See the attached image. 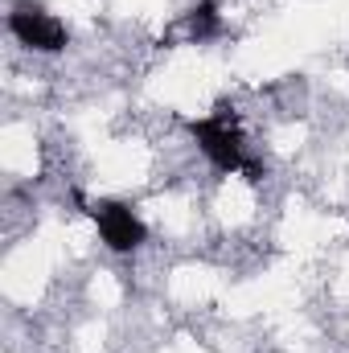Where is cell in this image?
<instances>
[{"label": "cell", "instance_id": "1", "mask_svg": "<svg viewBox=\"0 0 349 353\" xmlns=\"http://www.w3.org/2000/svg\"><path fill=\"white\" fill-rule=\"evenodd\" d=\"M189 136L197 140V152L218 169V173H243L251 185L263 181V165L247 152V136L243 123L230 107H214L210 115L189 123Z\"/></svg>", "mask_w": 349, "mask_h": 353}, {"label": "cell", "instance_id": "2", "mask_svg": "<svg viewBox=\"0 0 349 353\" xmlns=\"http://www.w3.org/2000/svg\"><path fill=\"white\" fill-rule=\"evenodd\" d=\"M8 33L33 54H62L70 46L66 21L58 12H50L46 4H37V0H21V4L8 8Z\"/></svg>", "mask_w": 349, "mask_h": 353}, {"label": "cell", "instance_id": "4", "mask_svg": "<svg viewBox=\"0 0 349 353\" xmlns=\"http://www.w3.org/2000/svg\"><path fill=\"white\" fill-rule=\"evenodd\" d=\"M222 29H226V21H222L218 0H197V4L181 17V37H185L189 46H206V41L222 37Z\"/></svg>", "mask_w": 349, "mask_h": 353}, {"label": "cell", "instance_id": "3", "mask_svg": "<svg viewBox=\"0 0 349 353\" xmlns=\"http://www.w3.org/2000/svg\"><path fill=\"white\" fill-rule=\"evenodd\" d=\"M87 214L94 222V230H99V239H103V247L115 251V255H132V251H140L148 243V226H144V218L128 201L103 197V201L90 205Z\"/></svg>", "mask_w": 349, "mask_h": 353}]
</instances>
